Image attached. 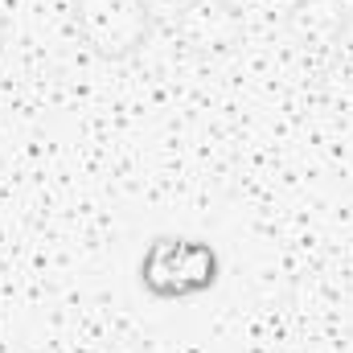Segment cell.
Here are the masks:
<instances>
[{
	"instance_id": "1",
	"label": "cell",
	"mask_w": 353,
	"mask_h": 353,
	"mask_svg": "<svg viewBox=\"0 0 353 353\" xmlns=\"http://www.w3.org/2000/svg\"><path fill=\"white\" fill-rule=\"evenodd\" d=\"M218 279H222V251L197 234H157L148 239L136 263L140 292L157 304H189L214 292Z\"/></svg>"
},
{
	"instance_id": "4",
	"label": "cell",
	"mask_w": 353,
	"mask_h": 353,
	"mask_svg": "<svg viewBox=\"0 0 353 353\" xmlns=\"http://www.w3.org/2000/svg\"><path fill=\"white\" fill-rule=\"evenodd\" d=\"M288 37L308 50H333L350 33V4L345 0H292L283 12Z\"/></svg>"
},
{
	"instance_id": "2",
	"label": "cell",
	"mask_w": 353,
	"mask_h": 353,
	"mask_svg": "<svg viewBox=\"0 0 353 353\" xmlns=\"http://www.w3.org/2000/svg\"><path fill=\"white\" fill-rule=\"evenodd\" d=\"M70 25L79 41L103 62L136 58L157 33L148 0H70Z\"/></svg>"
},
{
	"instance_id": "3",
	"label": "cell",
	"mask_w": 353,
	"mask_h": 353,
	"mask_svg": "<svg viewBox=\"0 0 353 353\" xmlns=\"http://www.w3.org/2000/svg\"><path fill=\"white\" fill-rule=\"evenodd\" d=\"M247 33V17L234 0H181L173 8V37L181 50L218 58L230 54Z\"/></svg>"
},
{
	"instance_id": "5",
	"label": "cell",
	"mask_w": 353,
	"mask_h": 353,
	"mask_svg": "<svg viewBox=\"0 0 353 353\" xmlns=\"http://www.w3.org/2000/svg\"><path fill=\"white\" fill-rule=\"evenodd\" d=\"M0 50H4V17H0Z\"/></svg>"
}]
</instances>
